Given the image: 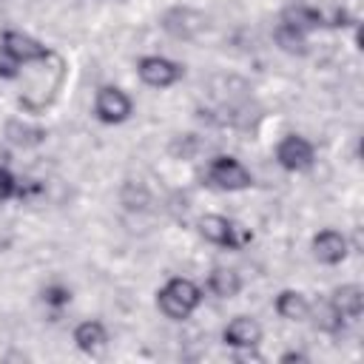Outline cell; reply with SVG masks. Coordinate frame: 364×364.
Returning a JSON list of instances; mask_svg holds the SVG:
<instances>
[{
    "instance_id": "6da1fadb",
    "label": "cell",
    "mask_w": 364,
    "mask_h": 364,
    "mask_svg": "<svg viewBox=\"0 0 364 364\" xmlns=\"http://www.w3.org/2000/svg\"><path fill=\"white\" fill-rule=\"evenodd\" d=\"M202 304V287L191 279L173 276L156 290V307L171 321H185Z\"/></svg>"
},
{
    "instance_id": "7a4b0ae2",
    "label": "cell",
    "mask_w": 364,
    "mask_h": 364,
    "mask_svg": "<svg viewBox=\"0 0 364 364\" xmlns=\"http://www.w3.org/2000/svg\"><path fill=\"white\" fill-rule=\"evenodd\" d=\"M196 228H199V236L205 242H210L216 247H228V250H239V247H245L253 239V233L242 230V225L230 222L222 213H205Z\"/></svg>"
},
{
    "instance_id": "3957f363",
    "label": "cell",
    "mask_w": 364,
    "mask_h": 364,
    "mask_svg": "<svg viewBox=\"0 0 364 364\" xmlns=\"http://www.w3.org/2000/svg\"><path fill=\"white\" fill-rule=\"evenodd\" d=\"M205 182L210 188H219V191H245L253 185V176L250 171L236 159V156H228V154H219L208 162L205 168Z\"/></svg>"
},
{
    "instance_id": "277c9868",
    "label": "cell",
    "mask_w": 364,
    "mask_h": 364,
    "mask_svg": "<svg viewBox=\"0 0 364 364\" xmlns=\"http://www.w3.org/2000/svg\"><path fill=\"white\" fill-rule=\"evenodd\" d=\"M185 74V68L168 57H159V54H145L136 60V77L151 85V88H171L173 82H179Z\"/></svg>"
},
{
    "instance_id": "5b68a950",
    "label": "cell",
    "mask_w": 364,
    "mask_h": 364,
    "mask_svg": "<svg viewBox=\"0 0 364 364\" xmlns=\"http://www.w3.org/2000/svg\"><path fill=\"white\" fill-rule=\"evenodd\" d=\"M131 111H134L131 97H128L122 88H117V85H102V88L97 91V97H94V114H97V119L105 122V125H119V122H125V119L131 117Z\"/></svg>"
},
{
    "instance_id": "8992f818",
    "label": "cell",
    "mask_w": 364,
    "mask_h": 364,
    "mask_svg": "<svg viewBox=\"0 0 364 364\" xmlns=\"http://www.w3.org/2000/svg\"><path fill=\"white\" fill-rule=\"evenodd\" d=\"M276 162L290 173L307 171L316 162V148L310 139H304L299 134H287L276 142Z\"/></svg>"
},
{
    "instance_id": "52a82bcc",
    "label": "cell",
    "mask_w": 364,
    "mask_h": 364,
    "mask_svg": "<svg viewBox=\"0 0 364 364\" xmlns=\"http://www.w3.org/2000/svg\"><path fill=\"white\" fill-rule=\"evenodd\" d=\"M0 48H3L9 57H14L20 65H31V63H40V60L51 57V51H48L40 40H34L31 34L17 31V28H6V31L0 34Z\"/></svg>"
},
{
    "instance_id": "ba28073f",
    "label": "cell",
    "mask_w": 364,
    "mask_h": 364,
    "mask_svg": "<svg viewBox=\"0 0 364 364\" xmlns=\"http://www.w3.org/2000/svg\"><path fill=\"white\" fill-rule=\"evenodd\" d=\"M162 28L176 40H193L205 28V17L188 6H173L162 14Z\"/></svg>"
},
{
    "instance_id": "9c48e42d",
    "label": "cell",
    "mask_w": 364,
    "mask_h": 364,
    "mask_svg": "<svg viewBox=\"0 0 364 364\" xmlns=\"http://www.w3.org/2000/svg\"><path fill=\"white\" fill-rule=\"evenodd\" d=\"M350 253V242L341 230L324 228L313 236V259L321 264H341Z\"/></svg>"
},
{
    "instance_id": "30bf717a",
    "label": "cell",
    "mask_w": 364,
    "mask_h": 364,
    "mask_svg": "<svg viewBox=\"0 0 364 364\" xmlns=\"http://www.w3.org/2000/svg\"><path fill=\"white\" fill-rule=\"evenodd\" d=\"M222 341L233 350H247V347H259L262 341V324L253 316H233L225 330H222Z\"/></svg>"
},
{
    "instance_id": "8fae6325",
    "label": "cell",
    "mask_w": 364,
    "mask_h": 364,
    "mask_svg": "<svg viewBox=\"0 0 364 364\" xmlns=\"http://www.w3.org/2000/svg\"><path fill=\"white\" fill-rule=\"evenodd\" d=\"M3 136H6L14 148H37V145L46 142L48 131H46L43 125H34V122H26V119H20V117H11V119H6V125H3Z\"/></svg>"
},
{
    "instance_id": "7c38bea8",
    "label": "cell",
    "mask_w": 364,
    "mask_h": 364,
    "mask_svg": "<svg viewBox=\"0 0 364 364\" xmlns=\"http://www.w3.org/2000/svg\"><path fill=\"white\" fill-rule=\"evenodd\" d=\"M74 344L85 355H102L105 347H108V330H105V324L102 321H94V318L80 321L74 327Z\"/></svg>"
},
{
    "instance_id": "4fadbf2b",
    "label": "cell",
    "mask_w": 364,
    "mask_h": 364,
    "mask_svg": "<svg viewBox=\"0 0 364 364\" xmlns=\"http://www.w3.org/2000/svg\"><path fill=\"white\" fill-rule=\"evenodd\" d=\"M330 301H333V307L338 310V316L344 321H355L364 313V290H361V284H341V287H336Z\"/></svg>"
},
{
    "instance_id": "5bb4252c",
    "label": "cell",
    "mask_w": 364,
    "mask_h": 364,
    "mask_svg": "<svg viewBox=\"0 0 364 364\" xmlns=\"http://www.w3.org/2000/svg\"><path fill=\"white\" fill-rule=\"evenodd\" d=\"M273 310L284 321H304V318H310V301H307V296L301 290H290V287L276 296Z\"/></svg>"
},
{
    "instance_id": "9a60e30c",
    "label": "cell",
    "mask_w": 364,
    "mask_h": 364,
    "mask_svg": "<svg viewBox=\"0 0 364 364\" xmlns=\"http://www.w3.org/2000/svg\"><path fill=\"white\" fill-rule=\"evenodd\" d=\"M205 290L216 299H233L242 290V276L233 267H213L205 279Z\"/></svg>"
},
{
    "instance_id": "2e32d148",
    "label": "cell",
    "mask_w": 364,
    "mask_h": 364,
    "mask_svg": "<svg viewBox=\"0 0 364 364\" xmlns=\"http://www.w3.org/2000/svg\"><path fill=\"white\" fill-rule=\"evenodd\" d=\"M282 23H287V26H293V28L307 34V31L324 26V14L318 9H313V6H287L282 11Z\"/></svg>"
},
{
    "instance_id": "e0dca14e",
    "label": "cell",
    "mask_w": 364,
    "mask_h": 364,
    "mask_svg": "<svg viewBox=\"0 0 364 364\" xmlns=\"http://www.w3.org/2000/svg\"><path fill=\"white\" fill-rule=\"evenodd\" d=\"M310 316H313L316 330H321V333H341V327H344V318L338 316V310L333 307L330 299L310 304Z\"/></svg>"
},
{
    "instance_id": "ac0fdd59",
    "label": "cell",
    "mask_w": 364,
    "mask_h": 364,
    "mask_svg": "<svg viewBox=\"0 0 364 364\" xmlns=\"http://www.w3.org/2000/svg\"><path fill=\"white\" fill-rule=\"evenodd\" d=\"M273 40L287 54H307V34L299 31V28H293V26H287V23H282V20L273 28Z\"/></svg>"
},
{
    "instance_id": "d6986e66",
    "label": "cell",
    "mask_w": 364,
    "mask_h": 364,
    "mask_svg": "<svg viewBox=\"0 0 364 364\" xmlns=\"http://www.w3.org/2000/svg\"><path fill=\"white\" fill-rule=\"evenodd\" d=\"M40 296H43V301H46L48 307H65V304H71V287H65V284H60V282L46 284Z\"/></svg>"
},
{
    "instance_id": "ffe728a7",
    "label": "cell",
    "mask_w": 364,
    "mask_h": 364,
    "mask_svg": "<svg viewBox=\"0 0 364 364\" xmlns=\"http://www.w3.org/2000/svg\"><path fill=\"white\" fill-rule=\"evenodd\" d=\"M11 196H17V179L6 165H0V202H6Z\"/></svg>"
},
{
    "instance_id": "44dd1931",
    "label": "cell",
    "mask_w": 364,
    "mask_h": 364,
    "mask_svg": "<svg viewBox=\"0 0 364 364\" xmlns=\"http://www.w3.org/2000/svg\"><path fill=\"white\" fill-rule=\"evenodd\" d=\"M17 74H20V63L0 48V80H14Z\"/></svg>"
},
{
    "instance_id": "7402d4cb",
    "label": "cell",
    "mask_w": 364,
    "mask_h": 364,
    "mask_svg": "<svg viewBox=\"0 0 364 364\" xmlns=\"http://www.w3.org/2000/svg\"><path fill=\"white\" fill-rule=\"evenodd\" d=\"M279 361H284V364H287V361H307V355H304V353L290 350V353H282V355H279Z\"/></svg>"
}]
</instances>
